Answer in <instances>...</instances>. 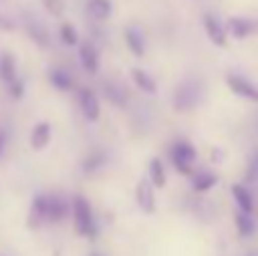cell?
Masks as SVG:
<instances>
[{
  "label": "cell",
  "instance_id": "5b68a950",
  "mask_svg": "<svg viewBox=\"0 0 258 256\" xmlns=\"http://www.w3.org/2000/svg\"><path fill=\"white\" fill-rule=\"evenodd\" d=\"M45 222H48V193H36L32 198L30 213H27V227L39 229Z\"/></svg>",
  "mask_w": 258,
  "mask_h": 256
},
{
  "label": "cell",
  "instance_id": "484cf974",
  "mask_svg": "<svg viewBox=\"0 0 258 256\" xmlns=\"http://www.w3.org/2000/svg\"><path fill=\"white\" fill-rule=\"evenodd\" d=\"M41 3H43L45 12L54 18L63 16V12H66V3H63V0H41Z\"/></svg>",
  "mask_w": 258,
  "mask_h": 256
},
{
  "label": "cell",
  "instance_id": "30bf717a",
  "mask_svg": "<svg viewBox=\"0 0 258 256\" xmlns=\"http://www.w3.org/2000/svg\"><path fill=\"white\" fill-rule=\"evenodd\" d=\"M224 30H227L236 41H242V39H249L254 32H258V23L251 21V18L231 16L227 21V27H224Z\"/></svg>",
  "mask_w": 258,
  "mask_h": 256
},
{
  "label": "cell",
  "instance_id": "4fadbf2b",
  "mask_svg": "<svg viewBox=\"0 0 258 256\" xmlns=\"http://www.w3.org/2000/svg\"><path fill=\"white\" fill-rule=\"evenodd\" d=\"M122 34H125V43H127L129 52H132L134 57H138V59L145 57V39H143V32L138 30V27H134V25H127Z\"/></svg>",
  "mask_w": 258,
  "mask_h": 256
},
{
  "label": "cell",
  "instance_id": "ffe728a7",
  "mask_svg": "<svg viewBox=\"0 0 258 256\" xmlns=\"http://www.w3.org/2000/svg\"><path fill=\"white\" fill-rule=\"evenodd\" d=\"M48 80H50V84L54 86L57 91H63V93H68V91L73 89V77H71V73L68 71H63V68H50L48 71Z\"/></svg>",
  "mask_w": 258,
  "mask_h": 256
},
{
  "label": "cell",
  "instance_id": "4316f807",
  "mask_svg": "<svg viewBox=\"0 0 258 256\" xmlns=\"http://www.w3.org/2000/svg\"><path fill=\"white\" fill-rule=\"evenodd\" d=\"M7 91H9V98L12 100H21L23 95H25V82H23L21 77H16L14 82L7 84Z\"/></svg>",
  "mask_w": 258,
  "mask_h": 256
},
{
  "label": "cell",
  "instance_id": "8fae6325",
  "mask_svg": "<svg viewBox=\"0 0 258 256\" xmlns=\"http://www.w3.org/2000/svg\"><path fill=\"white\" fill-rule=\"evenodd\" d=\"M134 198H136V204H138V209H141L143 213L150 216V213L156 211L154 188H152V184L147 181V177H143V179L136 184V193H134Z\"/></svg>",
  "mask_w": 258,
  "mask_h": 256
},
{
  "label": "cell",
  "instance_id": "1f68e13d",
  "mask_svg": "<svg viewBox=\"0 0 258 256\" xmlns=\"http://www.w3.org/2000/svg\"><path fill=\"white\" fill-rule=\"evenodd\" d=\"M256 168H258V157H256Z\"/></svg>",
  "mask_w": 258,
  "mask_h": 256
},
{
  "label": "cell",
  "instance_id": "7c38bea8",
  "mask_svg": "<svg viewBox=\"0 0 258 256\" xmlns=\"http://www.w3.org/2000/svg\"><path fill=\"white\" fill-rule=\"evenodd\" d=\"M52 141V127H50L48 120H41L32 127V134H30V145L34 152H43L45 148L50 145Z\"/></svg>",
  "mask_w": 258,
  "mask_h": 256
},
{
  "label": "cell",
  "instance_id": "9a60e30c",
  "mask_svg": "<svg viewBox=\"0 0 258 256\" xmlns=\"http://www.w3.org/2000/svg\"><path fill=\"white\" fill-rule=\"evenodd\" d=\"M132 82L138 86V91H143V93H147V95L159 93V84H156V80L147 71H143V68H132Z\"/></svg>",
  "mask_w": 258,
  "mask_h": 256
},
{
  "label": "cell",
  "instance_id": "5bb4252c",
  "mask_svg": "<svg viewBox=\"0 0 258 256\" xmlns=\"http://www.w3.org/2000/svg\"><path fill=\"white\" fill-rule=\"evenodd\" d=\"M190 186L195 193H209L211 188L218 186V175L211 170H200L190 175Z\"/></svg>",
  "mask_w": 258,
  "mask_h": 256
},
{
  "label": "cell",
  "instance_id": "cb8c5ba5",
  "mask_svg": "<svg viewBox=\"0 0 258 256\" xmlns=\"http://www.w3.org/2000/svg\"><path fill=\"white\" fill-rule=\"evenodd\" d=\"M233 220H236V229H238V236H240V238H251V236H254L256 225H254V218L251 216L238 211Z\"/></svg>",
  "mask_w": 258,
  "mask_h": 256
},
{
  "label": "cell",
  "instance_id": "83f0119b",
  "mask_svg": "<svg viewBox=\"0 0 258 256\" xmlns=\"http://www.w3.org/2000/svg\"><path fill=\"white\" fill-rule=\"evenodd\" d=\"M14 27H16V25H14V21H9V18L7 16H0V30H14Z\"/></svg>",
  "mask_w": 258,
  "mask_h": 256
},
{
  "label": "cell",
  "instance_id": "2e32d148",
  "mask_svg": "<svg viewBox=\"0 0 258 256\" xmlns=\"http://www.w3.org/2000/svg\"><path fill=\"white\" fill-rule=\"evenodd\" d=\"M147 181L152 184L154 190L165 188V184H168V175H165V166H163L161 159H152L150 161V166H147Z\"/></svg>",
  "mask_w": 258,
  "mask_h": 256
},
{
  "label": "cell",
  "instance_id": "ba28073f",
  "mask_svg": "<svg viewBox=\"0 0 258 256\" xmlns=\"http://www.w3.org/2000/svg\"><path fill=\"white\" fill-rule=\"evenodd\" d=\"M77 54H80L82 68H84L89 75H95L100 68V52L93 41H80V43H77Z\"/></svg>",
  "mask_w": 258,
  "mask_h": 256
},
{
  "label": "cell",
  "instance_id": "f1b7e54d",
  "mask_svg": "<svg viewBox=\"0 0 258 256\" xmlns=\"http://www.w3.org/2000/svg\"><path fill=\"white\" fill-rule=\"evenodd\" d=\"M5 143H7V136H5V132H0V157L5 152Z\"/></svg>",
  "mask_w": 258,
  "mask_h": 256
},
{
  "label": "cell",
  "instance_id": "7402d4cb",
  "mask_svg": "<svg viewBox=\"0 0 258 256\" xmlns=\"http://www.w3.org/2000/svg\"><path fill=\"white\" fill-rule=\"evenodd\" d=\"M16 77H18L16 59H14L12 52H3V54H0V82L9 84V82H14Z\"/></svg>",
  "mask_w": 258,
  "mask_h": 256
},
{
  "label": "cell",
  "instance_id": "8992f818",
  "mask_svg": "<svg viewBox=\"0 0 258 256\" xmlns=\"http://www.w3.org/2000/svg\"><path fill=\"white\" fill-rule=\"evenodd\" d=\"M77 100H80L82 116H84L89 122H98V120H100V113H102V109H100V100H98V95H95V91L89 89V86H82V89H80V95H77Z\"/></svg>",
  "mask_w": 258,
  "mask_h": 256
},
{
  "label": "cell",
  "instance_id": "d6986e66",
  "mask_svg": "<svg viewBox=\"0 0 258 256\" xmlns=\"http://www.w3.org/2000/svg\"><path fill=\"white\" fill-rule=\"evenodd\" d=\"M25 30H27V36H30L32 41H34L39 48H48L50 45V34L48 30H45L43 25H41L39 21H34V18H30V21L25 23Z\"/></svg>",
  "mask_w": 258,
  "mask_h": 256
},
{
  "label": "cell",
  "instance_id": "ac0fdd59",
  "mask_svg": "<svg viewBox=\"0 0 258 256\" xmlns=\"http://www.w3.org/2000/svg\"><path fill=\"white\" fill-rule=\"evenodd\" d=\"M102 93H104V98L113 104V107H118V109L127 107V93L118 84H113V82H109V80L102 82Z\"/></svg>",
  "mask_w": 258,
  "mask_h": 256
},
{
  "label": "cell",
  "instance_id": "6da1fadb",
  "mask_svg": "<svg viewBox=\"0 0 258 256\" xmlns=\"http://www.w3.org/2000/svg\"><path fill=\"white\" fill-rule=\"evenodd\" d=\"M71 216H73V227H75L77 236L89 240L98 238V222H95L93 209H91L89 200L84 195H75L71 200Z\"/></svg>",
  "mask_w": 258,
  "mask_h": 256
},
{
  "label": "cell",
  "instance_id": "4dcf8cb0",
  "mask_svg": "<svg viewBox=\"0 0 258 256\" xmlns=\"http://www.w3.org/2000/svg\"><path fill=\"white\" fill-rule=\"evenodd\" d=\"M91 256H102V254H100V252H93V254H91Z\"/></svg>",
  "mask_w": 258,
  "mask_h": 256
},
{
  "label": "cell",
  "instance_id": "7a4b0ae2",
  "mask_svg": "<svg viewBox=\"0 0 258 256\" xmlns=\"http://www.w3.org/2000/svg\"><path fill=\"white\" fill-rule=\"evenodd\" d=\"M195 159H197V150L190 141H174L170 145V161H172L174 170L183 177H190L192 175V166H195Z\"/></svg>",
  "mask_w": 258,
  "mask_h": 256
},
{
  "label": "cell",
  "instance_id": "f546056e",
  "mask_svg": "<svg viewBox=\"0 0 258 256\" xmlns=\"http://www.w3.org/2000/svg\"><path fill=\"white\" fill-rule=\"evenodd\" d=\"M245 256H258L256 252H249V254H245Z\"/></svg>",
  "mask_w": 258,
  "mask_h": 256
},
{
  "label": "cell",
  "instance_id": "52a82bcc",
  "mask_svg": "<svg viewBox=\"0 0 258 256\" xmlns=\"http://www.w3.org/2000/svg\"><path fill=\"white\" fill-rule=\"evenodd\" d=\"M202 27H204L209 41L215 45V48H227V30L220 23V18L215 14H204L202 16Z\"/></svg>",
  "mask_w": 258,
  "mask_h": 256
},
{
  "label": "cell",
  "instance_id": "3957f363",
  "mask_svg": "<svg viewBox=\"0 0 258 256\" xmlns=\"http://www.w3.org/2000/svg\"><path fill=\"white\" fill-rule=\"evenodd\" d=\"M202 98V86L197 80H186L177 86V91L172 93V104L179 113L181 111H190V109L197 107Z\"/></svg>",
  "mask_w": 258,
  "mask_h": 256
},
{
  "label": "cell",
  "instance_id": "e0dca14e",
  "mask_svg": "<svg viewBox=\"0 0 258 256\" xmlns=\"http://www.w3.org/2000/svg\"><path fill=\"white\" fill-rule=\"evenodd\" d=\"M231 195H233V200H236V204H238V211L247 213V216H251V213H254V198H251L249 188H247L245 184H236V186H233Z\"/></svg>",
  "mask_w": 258,
  "mask_h": 256
},
{
  "label": "cell",
  "instance_id": "d4e9b609",
  "mask_svg": "<svg viewBox=\"0 0 258 256\" xmlns=\"http://www.w3.org/2000/svg\"><path fill=\"white\" fill-rule=\"evenodd\" d=\"M59 39H61L63 45H77L80 43V34H77L75 25H71V23H61V25H59Z\"/></svg>",
  "mask_w": 258,
  "mask_h": 256
},
{
  "label": "cell",
  "instance_id": "44dd1931",
  "mask_svg": "<svg viewBox=\"0 0 258 256\" xmlns=\"http://www.w3.org/2000/svg\"><path fill=\"white\" fill-rule=\"evenodd\" d=\"M86 12L93 21L102 23L111 16V0H89L86 3Z\"/></svg>",
  "mask_w": 258,
  "mask_h": 256
},
{
  "label": "cell",
  "instance_id": "603a6c76",
  "mask_svg": "<svg viewBox=\"0 0 258 256\" xmlns=\"http://www.w3.org/2000/svg\"><path fill=\"white\" fill-rule=\"evenodd\" d=\"M104 163H107V154L95 150V152H91L89 157L82 161V172H84V175H93L100 168H104Z\"/></svg>",
  "mask_w": 258,
  "mask_h": 256
},
{
  "label": "cell",
  "instance_id": "9c48e42d",
  "mask_svg": "<svg viewBox=\"0 0 258 256\" xmlns=\"http://www.w3.org/2000/svg\"><path fill=\"white\" fill-rule=\"evenodd\" d=\"M71 213V202L61 193L48 195V225H59Z\"/></svg>",
  "mask_w": 258,
  "mask_h": 256
},
{
  "label": "cell",
  "instance_id": "277c9868",
  "mask_svg": "<svg viewBox=\"0 0 258 256\" xmlns=\"http://www.w3.org/2000/svg\"><path fill=\"white\" fill-rule=\"evenodd\" d=\"M227 84H229V89L233 91V95H238V98L249 100V102L258 104V86L251 80L231 73V75H227Z\"/></svg>",
  "mask_w": 258,
  "mask_h": 256
}]
</instances>
